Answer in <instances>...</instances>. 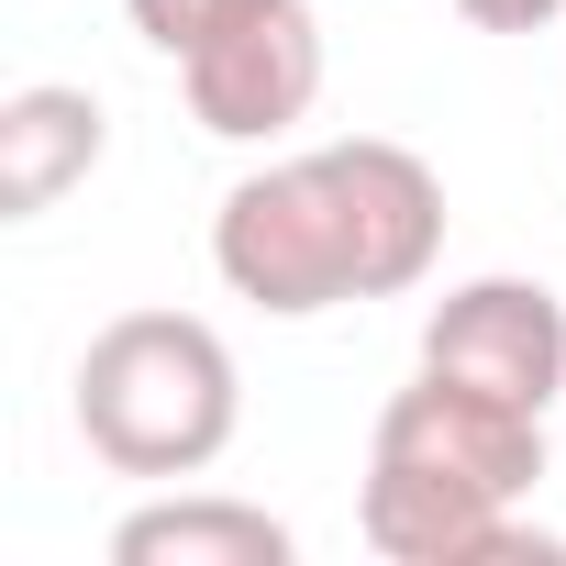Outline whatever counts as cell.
I'll return each mask as SVG.
<instances>
[{
    "label": "cell",
    "mask_w": 566,
    "mask_h": 566,
    "mask_svg": "<svg viewBox=\"0 0 566 566\" xmlns=\"http://www.w3.org/2000/svg\"><path fill=\"white\" fill-rule=\"evenodd\" d=\"M134 12V34L156 45V56H189V45H211L233 12H255V0H123Z\"/></svg>",
    "instance_id": "8"
},
{
    "label": "cell",
    "mask_w": 566,
    "mask_h": 566,
    "mask_svg": "<svg viewBox=\"0 0 566 566\" xmlns=\"http://www.w3.org/2000/svg\"><path fill=\"white\" fill-rule=\"evenodd\" d=\"M455 12L478 34H544V23H566V0H455Z\"/></svg>",
    "instance_id": "9"
},
{
    "label": "cell",
    "mask_w": 566,
    "mask_h": 566,
    "mask_svg": "<svg viewBox=\"0 0 566 566\" xmlns=\"http://www.w3.org/2000/svg\"><path fill=\"white\" fill-rule=\"evenodd\" d=\"M290 555L301 533L233 489H167L112 522V566H290Z\"/></svg>",
    "instance_id": "7"
},
{
    "label": "cell",
    "mask_w": 566,
    "mask_h": 566,
    "mask_svg": "<svg viewBox=\"0 0 566 566\" xmlns=\"http://www.w3.org/2000/svg\"><path fill=\"white\" fill-rule=\"evenodd\" d=\"M101 145H112L101 90H67V78L12 90V101H0V211H12V222L56 211V200L101 167Z\"/></svg>",
    "instance_id": "6"
},
{
    "label": "cell",
    "mask_w": 566,
    "mask_h": 566,
    "mask_svg": "<svg viewBox=\"0 0 566 566\" xmlns=\"http://www.w3.org/2000/svg\"><path fill=\"white\" fill-rule=\"evenodd\" d=\"M422 367H444L489 400L555 411L566 400V301L544 277H455L422 312Z\"/></svg>",
    "instance_id": "5"
},
{
    "label": "cell",
    "mask_w": 566,
    "mask_h": 566,
    "mask_svg": "<svg viewBox=\"0 0 566 566\" xmlns=\"http://www.w3.org/2000/svg\"><path fill=\"white\" fill-rule=\"evenodd\" d=\"M178 90H189V123L222 134V145L290 134L323 101V23H312V0H255V12H233L211 45L178 56Z\"/></svg>",
    "instance_id": "4"
},
{
    "label": "cell",
    "mask_w": 566,
    "mask_h": 566,
    "mask_svg": "<svg viewBox=\"0 0 566 566\" xmlns=\"http://www.w3.org/2000/svg\"><path fill=\"white\" fill-rule=\"evenodd\" d=\"M67 389H78V444L112 478H145V489L211 478L233 422H244L233 345L200 312H123V323H101Z\"/></svg>",
    "instance_id": "2"
},
{
    "label": "cell",
    "mask_w": 566,
    "mask_h": 566,
    "mask_svg": "<svg viewBox=\"0 0 566 566\" xmlns=\"http://www.w3.org/2000/svg\"><path fill=\"white\" fill-rule=\"evenodd\" d=\"M533 489H544V411L422 367L378 411L356 522L389 566H555L566 544L522 522Z\"/></svg>",
    "instance_id": "1"
},
{
    "label": "cell",
    "mask_w": 566,
    "mask_h": 566,
    "mask_svg": "<svg viewBox=\"0 0 566 566\" xmlns=\"http://www.w3.org/2000/svg\"><path fill=\"white\" fill-rule=\"evenodd\" d=\"M211 266H222V290L255 301L266 323H312L334 301H367V244H356L334 145L233 178L222 211H211Z\"/></svg>",
    "instance_id": "3"
}]
</instances>
